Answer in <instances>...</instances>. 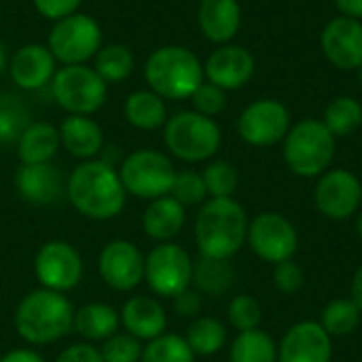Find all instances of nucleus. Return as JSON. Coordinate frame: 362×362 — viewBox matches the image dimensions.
<instances>
[{"label": "nucleus", "instance_id": "obj_1", "mask_svg": "<svg viewBox=\"0 0 362 362\" xmlns=\"http://www.w3.org/2000/svg\"><path fill=\"white\" fill-rule=\"evenodd\" d=\"M70 206L89 221H110L125 208L127 193L117 168L102 159L81 161L66 180Z\"/></svg>", "mask_w": 362, "mask_h": 362}, {"label": "nucleus", "instance_id": "obj_2", "mask_svg": "<svg viewBox=\"0 0 362 362\" xmlns=\"http://www.w3.org/2000/svg\"><path fill=\"white\" fill-rule=\"evenodd\" d=\"M250 218L233 197H208L195 216V244L199 257L229 261L246 244Z\"/></svg>", "mask_w": 362, "mask_h": 362}, {"label": "nucleus", "instance_id": "obj_3", "mask_svg": "<svg viewBox=\"0 0 362 362\" xmlns=\"http://www.w3.org/2000/svg\"><path fill=\"white\" fill-rule=\"evenodd\" d=\"M74 308L64 293L36 288L23 295L15 308L13 325L30 346H49L72 331Z\"/></svg>", "mask_w": 362, "mask_h": 362}, {"label": "nucleus", "instance_id": "obj_4", "mask_svg": "<svg viewBox=\"0 0 362 362\" xmlns=\"http://www.w3.org/2000/svg\"><path fill=\"white\" fill-rule=\"evenodd\" d=\"M144 81L163 100H189L206 81L204 64L182 45H163L146 57Z\"/></svg>", "mask_w": 362, "mask_h": 362}, {"label": "nucleus", "instance_id": "obj_5", "mask_svg": "<svg viewBox=\"0 0 362 362\" xmlns=\"http://www.w3.org/2000/svg\"><path fill=\"white\" fill-rule=\"evenodd\" d=\"M337 138L318 119H303L291 125L286 138L282 140V153L288 170L301 178H318L335 159Z\"/></svg>", "mask_w": 362, "mask_h": 362}, {"label": "nucleus", "instance_id": "obj_6", "mask_svg": "<svg viewBox=\"0 0 362 362\" xmlns=\"http://www.w3.org/2000/svg\"><path fill=\"white\" fill-rule=\"evenodd\" d=\"M163 144L172 157L187 163H202L218 153L223 134L214 119L195 110H182L168 117L163 125Z\"/></svg>", "mask_w": 362, "mask_h": 362}, {"label": "nucleus", "instance_id": "obj_7", "mask_svg": "<svg viewBox=\"0 0 362 362\" xmlns=\"http://www.w3.org/2000/svg\"><path fill=\"white\" fill-rule=\"evenodd\" d=\"M51 98L68 115L91 117L106 104L108 85L87 64L59 66L51 78Z\"/></svg>", "mask_w": 362, "mask_h": 362}, {"label": "nucleus", "instance_id": "obj_8", "mask_svg": "<svg viewBox=\"0 0 362 362\" xmlns=\"http://www.w3.org/2000/svg\"><path fill=\"white\" fill-rule=\"evenodd\" d=\"M117 172L125 193L146 202L170 195L172 182L176 178L172 159L155 148H140L125 155Z\"/></svg>", "mask_w": 362, "mask_h": 362}, {"label": "nucleus", "instance_id": "obj_9", "mask_svg": "<svg viewBox=\"0 0 362 362\" xmlns=\"http://www.w3.org/2000/svg\"><path fill=\"white\" fill-rule=\"evenodd\" d=\"M47 47L62 66L87 64L102 49V25L87 13H72L53 21Z\"/></svg>", "mask_w": 362, "mask_h": 362}, {"label": "nucleus", "instance_id": "obj_10", "mask_svg": "<svg viewBox=\"0 0 362 362\" xmlns=\"http://www.w3.org/2000/svg\"><path fill=\"white\" fill-rule=\"evenodd\" d=\"M144 282L146 286L165 299H174L178 293L193 284V259L180 244H157L144 257Z\"/></svg>", "mask_w": 362, "mask_h": 362}, {"label": "nucleus", "instance_id": "obj_11", "mask_svg": "<svg viewBox=\"0 0 362 362\" xmlns=\"http://www.w3.org/2000/svg\"><path fill=\"white\" fill-rule=\"evenodd\" d=\"M246 244L261 261L278 265L297 255L299 233L286 216L278 212H263L250 221Z\"/></svg>", "mask_w": 362, "mask_h": 362}, {"label": "nucleus", "instance_id": "obj_12", "mask_svg": "<svg viewBox=\"0 0 362 362\" xmlns=\"http://www.w3.org/2000/svg\"><path fill=\"white\" fill-rule=\"evenodd\" d=\"M34 276L40 288L68 293L83 280V257L64 240L45 242L34 257Z\"/></svg>", "mask_w": 362, "mask_h": 362}, {"label": "nucleus", "instance_id": "obj_13", "mask_svg": "<svg viewBox=\"0 0 362 362\" xmlns=\"http://www.w3.org/2000/svg\"><path fill=\"white\" fill-rule=\"evenodd\" d=\"M288 129H291V112L282 102L274 98L255 100L238 117L240 138L257 148H267L282 142Z\"/></svg>", "mask_w": 362, "mask_h": 362}, {"label": "nucleus", "instance_id": "obj_14", "mask_svg": "<svg viewBox=\"0 0 362 362\" xmlns=\"http://www.w3.org/2000/svg\"><path fill=\"white\" fill-rule=\"evenodd\" d=\"M314 204L325 218L348 221L362 206L361 178L344 168L327 170L322 176H318Z\"/></svg>", "mask_w": 362, "mask_h": 362}, {"label": "nucleus", "instance_id": "obj_15", "mask_svg": "<svg viewBox=\"0 0 362 362\" xmlns=\"http://www.w3.org/2000/svg\"><path fill=\"white\" fill-rule=\"evenodd\" d=\"M98 272L108 288L129 293L144 282V255L129 240H110L98 257Z\"/></svg>", "mask_w": 362, "mask_h": 362}, {"label": "nucleus", "instance_id": "obj_16", "mask_svg": "<svg viewBox=\"0 0 362 362\" xmlns=\"http://www.w3.org/2000/svg\"><path fill=\"white\" fill-rule=\"evenodd\" d=\"M333 361V337L314 320H301L293 325L280 346L278 362H331Z\"/></svg>", "mask_w": 362, "mask_h": 362}, {"label": "nucleus", "instance_id": "obj_17", "mask_svg": "<svg viewBox=\"0 0 362 362\" xmlns=\"http://www.w3.org/2000/svg\"><path fill=\"white\" fill-rule=\"evenodd\" d=\"M325 57L339 70H358L362 66V21L350 17L331 19L320 36Z\"/></svg>", "mask_w": 362, "mask_h": 362}, {"label": "nucleus", "instance_id": "obj_18", "mask_svg": "<svg viewBox=\"0 0 362 362\" xmlns=\"http://www.w3.org/2000/svg\"><path fill=\"white\" fill-rule=\"evenodd\" d=\"M255 74V57L240 45H218L204 62L206 81L225 91L242 89Z\"/></svg>", "mask_w": 362, "mask_h": 362}, {"label": "nucleus", "instance_id": "obj_19", "mask_svg": "<svg viewBox=\"0 0 362 362\" xmlns=\"http://www.w3.org/2000/svg\"><path fill=\"white\" fill-rule=\"evenodd\" d=\"M8 74L11 81L23 89V91H38L47 85H51V78L57 72V59L49 51L47 45L40 42H28L8 62Z\"/></svg>", "mask_w": 362, "mask_h": 362}, {"label": "nucleus", "instance_id": "obj_20", "mask_svg": "<svg viewBox=\"0 0 362 362\" xmlns=\"http://www.w3.org/2000/svg\"><path fill=\"white\" fill-rule=\"evenodd\" d=\"M66 180L64 172L53 163H21L15 174V189L34 206H51L66 195Z\"/></svg>", "mask_w": 362, "mask_h": 362}, {"label": "nucleus", "instance_id": "obj_21", "mask_svg": "<svg viewBox=\"0 0 362 362\" xmlns=\"http://www.w3.org/2000/svg\"><path fill=\"white\" fill-rule=\"evenodd\" d=\"M119 318H121L125 333L134 335L140 341H151V339L163 335L168 329V314H165L163 305L148 295L129 297L123 303Z\"/></svg>", "mask_w": 362, "mask_h": 362}, {"label": "nucleus", "instance_id": "obj_22", "mask_svg": "<svg viewBox=\"0 0 362 362\" xmlns=\"http://www.w3.org/2000/svg\"><path fill=\"white\" fill-rule=\"evenodd\" d=\"M197 25L214 45H229L242 25V6L238 0H202Z\"/></svg>", "mask_w": 362, "mask_h": 362}, {"label": "nucleus", "instance_id": "obj_23", "mask_svg": "<svg viewBox=\"0 0 362 362\" xmlns=\"http://www.w3.org/2000/svg\"><path fill=\"white\" fill-rule=\"evenodd\" d=\"M59 142L72 157L81 161L98 159L104 144V129L100 123L85 115H68L59 123Z\"/></svg>", "mask_w": 362, "mask_h": 362}, {"label": "nucleus", "instance_id": "obj_24", "mask_svg": "<svg viewBox=\"0 0 362 362\" xmlns=\"http://www.w3.org/2000/svg\"><path fill=\"white\" fill-rule=\"evenodd\" d=\"M187 223V208L178 204L172 195L151 199L142 212V229L146 238L163 244L172 242Z\"/></svg>", "mask_w": 362, "mask_h": 362}, {"label": "nucleus", "instance_id": "obj_25", "mask_svg": "<svg viewBox=\"0 0 362 362\" xmlns=\"http://www.w3.org/2000/svg\"><path fill=\"white\" fill-rule=\"evenodd\" d=\"M121 318L119 312L102 301L85 303L74 310L72 329L87 341V344H102L119 331Z\"/></svg>", "mask_w": 362, "mask_h": 362}, {"label": "nucleus", "instance_id": "obj_26", "mask_svg": "<svg viewBox=\"0 0 362 362\" xmlns=\"http://www.w3.org/2000/svg\"><path fill=\"white\" fill-rule=\"evenodd\" d=\"M59 148V129L47 121H32L17 140V155L23 165L51 163Z\"/></svg>", "mask_w": 362, "mask_h": 362}, {"label": "nucleus", "instance_id": "obj_27", "mask_svg": "<svg viewBox=\"0 0 362 362\" xmlns=\"http://www.w3.org/2000/svg\"><path fill=\"white\" fill-rule=\"evenodd\" d=\"M125 121L142 132L163 129L168 121V106L161 95H157L151 89H138L132 91L123 104Z\"/></svg>", "mask_w": 362, "mask_h": 362}, {"label": "nucleus", "instance_id": "obj_28", "mask_svg": "<svg viewBox=\"0 0 362 362\" xmlns=\"http://www.w3.org/2000/svg\"><path fill=\"white\" fill-rule=\"evenodd\" d=\"M233 280L235 272L229 261L199 257V261L193 263V284L199 295L221 297L233 286Z\"/></svg>", "mask_w": 362, "mask_h": 362}, {"label": "nucleus", "instance_id": "obj_29", "mask_svg": "<svg viewBox=\"0 0 362 362\" xmlns=\"http://www.w3.org/2000/svg\"><path fill=\"white\" fill-rule=\"evenodd\" d=\"M229 362H278V344L261 329L238 333L229 348Z\"/></svg>", "mask_w": 362, "mask_h": 362}, {"label": "nucleus", "instance_id": "obj_30", "mask_svg": "<svg viewBox=\"0 0 362 362\" xmlns=\"http://www.w3.org/2000/svg\"><path fill=\"white\" fill-rule=\"evenodd\" d=\"M134 66H136V57L132 49L119 42L102 45V49L93 57V70L104 78L106 85L123 83L125 78H129Z\"/></svg>", "mask_w": 362, "mask_h": 362}, {"label": "nucleus", "instance_id": "obj_31", "mask_svg": "<svg viewBox=\"0 0 362 362\" xmlns=\"http://www.w3.org/2000/svg\"><path fill=\"white\" fill-rule=\"evenodd\" d=\"M185 339L195 356H214L227 344V329L218 318L197 316L187 329Z\"/></svg>", "mask_w": 362, "mask_h": 362}, {"label": "nucleus", "instance_id": "obj_32", "mask_svg": "<svg viewBox=\"0 0 362 362\" xmlns=\"http://www.w3.org/2000/svg\"><path fill=\"white\" fill-rule=\"evenodd\" d=\"M322 123L335 138L352 136L362 125V104L356 98L339 95L325 108Z\"/></svg>", "mask_w": 362, "mask_h": 362}, {"label": "nucleus", "instance_id": "obj_33", "mask_svg": "<svg viewBox=\"0 0 362 362\" xmlns=\"http://www.w3.org/2000/svg\"><path fill=\"white\" fill-rule=\"evenodd\" d=\"M32 123L25 100L11 91H0V142H17L23 129Z\"/></svg>", "mask_w": 362, "mask_h": 362}, {"label": "nucleus", "instance_id": "obj_34", "mask_svg": "<svg viewBox=\"0 0 362 362\" xmlns=\"http://www.w3.org/2000/svg\"><path fill=\"white\" fill-rule=\"evenodd\" d=\"M362 312L352 299H333L320 314V327L331 337H346L361 327Z\"/></svg>", "mask_w": 362, "mask_h": 362}, {"label": "nucleus", "instance_id": "obj_35", "mask_svg": "<svg viewBox=\"0 0 362 362\" xmlns=\"http://www.w3.org/2000/svg\"><path fill=\"white\" fill-rule=\"evenodd\" d=\"M140 362H195V354L182 335L163 333L146 341Z\"/></svg>", "mask_w": 362, "mask_h": 362}, {"label": "nucleus", "instance_id": "obj_36", "mask_svg": "<svg viewBox=\"0 0 362 362\" xmlns=\"http://www.w3.org/2000/svg\"><path fill=\"white\" fill-rule=\"evenodd\" d=\"M202 176L206 182L208 197H233V193L238 191V185H240L238 168L225 159L210 161L204 168Z\"/></svg>", "mask_w": 362, "mask_h": 362}, {"label": "nucleus", "instance_id": "obj_37", "mask_svg": "<svg viewBox=\"0 0 362 362\" xmlns=\"http://www.w3.org/2000/svg\"><path fill=\"white\" fill-rule=\"evenodd\" d=\"M227 318L238 333L255 331L263 322V308L259 299H255L252 295H235L229 303Z\"/></svg>", "mask_w": 362, "mask_h": 362}, {"label": "nucleus", "instance_id": "obj_38", "mask_svg": "<svg viewBox=\"0 0 362 362\" xmlns=\"http://www.w3.org/2000/svg\"><path fill=\"white\" fill-rule=\"evenodd\" d=\"M170 195L178 204H182L185 208L202 206L208 199V191H206V182H204L202 172H195V170L176 172V178H174L172 189H170Z\"/></svg>", "mask_w": 362, "mask_h": 362}, {"label": "nucleus", "instance_id": "obj_39", "mask_svg": "<svg viewBox=\"0 0 362 362\" xmlns=\"http://www.w3.org/2000/svg\"><path fill=\"white\" fill-rule=\"evenodd\" d=\"M142 341L129 333H115L106 341H102V358L104 362H140L142 356Z\"/></svg>", "mask_w": 362, "mask_h": 362}, {"label": "nucleus", "instance_id": "obj_40", "mask_svg": "<svg viewBox=\"0 0 362 362\" xmlns=\"http://www.w3.org/2000/svg\"><path fill=\"white\" fill-rule=\"evenodd\" d=\"M189 100H191L195 112H199L204 117H210V119H214L216 115H221L227 108V91L216 87L210 81H204L193 91V95Z\"/></svg>", "mask_w": 362, "mask_h": 362}, {"label": "nucleus", "instance_id": "obj_41", "mask_svg": "<svg viewBox=\"0 0 362 362\" xmlns=\"http://www.w3.org/2000/svg\"><path fill=\"white\" fill-rule=\"evenodd\" d=\"M272 280H274L276 291H280L282 295H295L303 288L305 274H303L301 265L291 259V261L274 265V278Z\"/></svg>", "mask_w": 362, "mask_h": 362}, {"label": "nucleus", "instance_id": "obj_42", "mask_svg": "<svg viewBox=\"0 0 362 362\" xmlns=\"http://www.w3.org/2000/svg\"><path fill=\"white\" fill-rule=\"evenodd\" d=\"M32 4L40 17L49 21H59L72 13H78V6L83 4V0H32Z\"/></svg>", "mask_w": 362, "mask_h": 362}, {"label": "nucleus", "instance_id": "obj_43", "mask_svg": "<svg viewBox=\"0 0 362 362\" xmlns=\"http://www.w3.org/2000/svg\"><path fill=\"white\" fill-rule=\"evenodd\" d=\"M55 362H104L100 348H95L93 344H72L68 348H64Z\"/></svg>", "mask_w": 362, "mask_h": 362}, {"label": "nucleus", "instance_id": "obj_44", "mask_svg": "<svg viewBox=\"0 0 362 362\" xmlns=\"http://www.w3.org/2000/svg\"><path fill=\"white\" fill-rule=\"evenodd\" d=\"M172 303H174V312L182 318H197L202 312V295L193 288L178 293L172 299Z\"/></svg>", "mask_w": 362, "mask_h": 362}, {"label": "nucleus", "instance_id": "obj_45", "mask_svg": "<svg viewBox=\"0 0 362 362\" xmlns=\"http://www.w3.org/2000/svg\"><path fill=\"white\" fill-rule=\"evenodd\" d=\"M0 362H45V358L32 348H17L0 356Z\"/></svg>", "mask_w": 362, "mask_h": 362}, {"label": "nucleus", "instance_id": "obj_46", "mask_svg": "<svg viewBox=\"0 0 362 362\" xmlns=\"http://www.w3.org/2000/svg\"><path fill=\"white\" fill-rule=\"evenodd\" d=\"M335 6L341 13V17L362 21V0H335Z\"/></svg>", "mask_w": 362, "mask_h": 362}, {"label": "nucleus", "instance_id": "obj_47", "mask_svg": "<svg viewBox=\"0 0 362 362\" xmlns=\"http://www.w3.org/2000/svg\"><path fill=\"white\" fill-rule=\"evenodd\" d=\"M350 299L358 305V310L362 312V265L356 269L354 278H352V284H350Z\"/></svg>", "mask_w": 362, "mask_h": 362}, {"label": "nucleus", "instance_id": "obj_48", "mask_svg": "<svg viewBox=\"0 0 362 362\" xmlns=\"http://www.w3.org/2000/svg\"><path fill=\"white\" fill-rule=\"evenodd\" d=\"M8 64H6V49H4V45L0 42V74H2V70L6 68Z\"/></svg>", "mask_w": 362, "mask_h": 362}, {"label": "nucleus", "instance_id": "obj_49", "mask_svg": "<svg viewBox=\"0 0 362 362\" xmlns=\"http://www.w3.org/2000/svg\"><path fill=\"white\" fill-rule=\"evenodd\" d=\"M356 233H358V238L362 240V210L358 212V218H356Z\"/></svg>", "mask_w": 362, "mask_h": 362}, {"label": "nucleus", "instance_id": "obj_50", "mask_svg": "<svg viewBox=\"0 0 362 362\" xmlns=\"http://www.w3.org/2000/svg\"><path fill=\"white\" fill-rule=\"evenodd\" d=\"M358 78H361V85H362V66L358 68Z\"/></svg>", "mask_w": 362, "mask_h": 362}, {"label": "nucleus", "instance_id": "obj_51", "mask_svg": "<svg viewBox=\"0 0 362 362\" xmlns=\"http://www.w3.org/2000/svg\"><path fill=\"white\" fill-rule=\"evenodd\" d=\"M0 21H2V13H0Z\"/></svg>", "mask_w": 362, "mask_h": 362}]
</instances>
